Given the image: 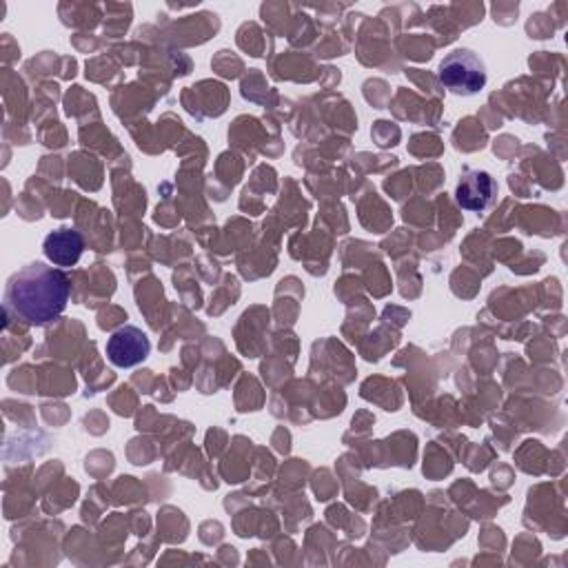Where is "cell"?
I'll return each instance as SVG.
<instances>
[{"mask_svg": "<svg viewBox=\"0 0 568 568\" xmlns=\"http://www.w3.org/2000/svg\"><path fill=\"white\" fill-rule=\"evenodd\" d=\"M70 298L72 282L65 271L32 262L8 280L5 311L27 324L42 326L67 309Z\"/></svg>", "mask_w": 568, "mask_h": 568, "instance_id": "6da1fadb", "label": "cell"}, {"mask_svg": "<svg viewBox=\"0 0 568 568\" xmlns=\"http://www.w3.org/2000/svg\"><path fill=\"white\" fill-rule=\"evenodd\" d=\"M437 81L450 94L469 98L486 87V67L471 49H453L437 67Z\"/></svg>", "mask_w": 568, "mask_h": 568, "instance_id": "7a4b0ae2", "label": "cell"}, {"mask_svg": "<svg viewBox=\"0 0 568 568\" xmlns=\"http://www.w3.org/2000/svg\"><path fill=\"white\" fill-rule=\"evenodd\" d=\"M151 343L143 329L138 326H121L119 331H113L111 337L107 339V358L113 367L121 369H132L149 358Z\"/></svg>", "mask_w": 568, "mask_h": 568, "instance_id": "3957f363", "label": "cell"}, {"mask_svg": "<svg viewBox=\"0 0 568 568\" xmlns=\"http://www.w3.org/2000/svg\"><path fill=\"white\" fill-rule=\"evenodd\" d=\"M497 198V183L489 172H467L456 189V200L467 211H484L489 209Z\"/></svg>", "mask_w": 568, "mask_h": 568, "instance_id": "277c9868", "label": "cell"}, {"mask_svg": "<svg viewBox=\"0 0 568 568\" xmlns=\"http://www.w3.org/2000/svg\"><path fill=\"white\" fill-rule=\"evenodd\" d=\"M42 249L47 260L55 267H74L85 251V238L72 226H63V230H55L45 238Z\"/></svg>", "mask_w": 568, "mask_h": 568, "instance_id": "5b68a950", "label": "cell"}]
</instances>
